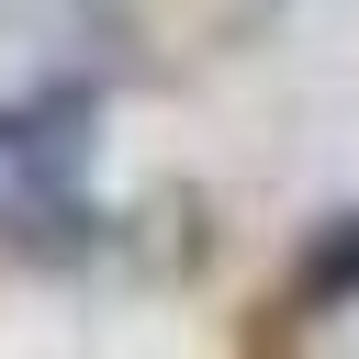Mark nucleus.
I'll return each instance as SVG.
<instances>
[{
  "instance_id": "nucleus-1",
  "label": "nucleus",
  "mask_w": 359,
  "mask_h": 359,
  "mask_svg": "<svg viewBox=\"0 0 359 359\" xmlns=\"http://www.w3.org/2000/svg\"><path fill=\"white\" fill-rule=\"evenodd\" d=\"M79 135H90V90H79V79H56V90H34V101L0 112V157H11L22 180H56V168L79 157Z\"/></svg>"
},
{
  "instance_id": "nucleus-2",
  "label": "nucleus",
  "mask_w": 359,
  "mask_h": 359,
  "mask_svg": "<svg viewBox=\"0 0 359 359\" xmlns=\"http://www.w3.org/2000/svg\"><path fill=\"white\" fill-rule=\"evenodd\" d=\"M348 292H359V213H337L303 247V303H348Z\"/></svg>"
}]
</instances>
